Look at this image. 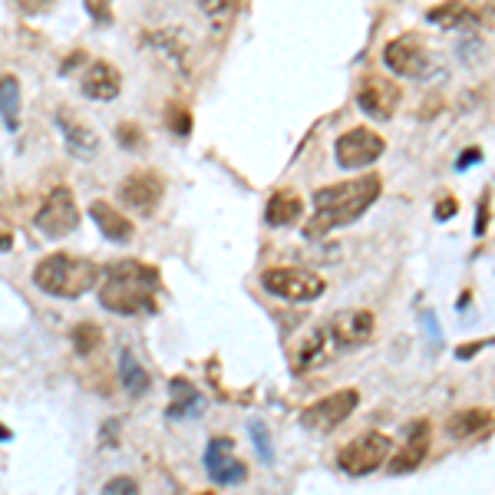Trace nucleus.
<instances>
[{
	"label": "nucleus",
	"instance_id": "nucleus-16",
	"mask_svg": "<svg viewBox=\"0 0 495 495\" xmlns=\"http://www.w3.org/2000/svg\"><path fill=\"white\" fill-rule=\"evenodd\" d=\"M426 452H430V422H412L410 432H406V446L400 450V456L390 462V472H393V476H403V472L420 469Z\"/></svg>",
	"mask_w": 495,
	"mask_h": 495
},
{
	"label": "nucleus",
	"instance_id": "nucleus-38",
	"mask_svg": "<svg viewBox=\"0 0 495 495\" xmlns=\"http://www.w3.org/2000/svg\"><path fill=\"white\" fill-rule=\"evenodd\" d=\"M0 440H10V432L4 430V426H0Z\"/></svg>",
	"mask_w": 495,
	"mask_h": 495
},
{
	"label": "nucleus",
	"instance_id": "nucleus-12",
	"mask_svg": "<svg viewBox=\"0 0 495 495\" xmlns=\"http://www.w3.org/2000/svg\"><path fill=\"white\" fill-rule=\"evenodd\" d=\"M400 86L383 76H367L357 90V106L374 120H393L396 106H400Z\"/></svg>",
	"mask_w": 495,
	"mask_h": 495
},
{
	"label": "nucleus",
	"instance_id": "nucleus-24",
	"mask_svg": "<svg viewBox=\"0 0 495 495\" xmlns=\"http://www.w3.org/2000/svg\"><path fill=\"white\" fill-rule=\"evenodd\" d=\"M248 436H251V442H255L257 459H261L265 466H271V462H275V446H271V432H267L265 422L261 420L248 422Z\"/></svg>",
	"mask_w": 495,
	"mask_h": 495
},
{
	"label": "nucleus",
	"instance_id": "nucleus-3",
	"mask_svg": "<svg viewBox=\"0 0 495 495\" xmlns=\"http://www.w3.org/2000/svg\"><path fill=\"white\" fill-rule=\"evenodd\" d=\"M34 285L50 297L60 301H76L82 294H90L100 285V265H92L86 257L73 255H46L37 267H34Z\"/></svg>",
	"mask_w": 495,
	"mask_h": 495
},
{
	"label": "nucleus",
	"instance_id": "nucleus-34",
	"mask_svg": "<svg viewBox=\"0 0 495 495\" xmlns=\"http://www.w3.org/2000/svg\"><path fill=\"white\" fill-rule=\"evenodd\" d=\"M426 330L432 334V344L440 347V344H442V334H440V324H436V314H426Z\"/></svg>",
	"mask_w": 495,
	"mask_h": 495
},
{
	"label": "nucleus",
	"instance_id": "nucleus-32",
	"mask_svg": "<svg viewBox=\"0 0 495 495\" xmlns=\"http://www.w3.org/2000/svg\"><path fill=\"white\" fill-rule=\"evenodd\" d=\"M486 228H489V192H486V199L479 202V215H476V235H486Z\"/></svg>",
	"mask_w": 495,
	"mask_h": 495
},
{
	"label": "nucleus",
	"instance_id": "nucleus-18",
	"mask_svg": "<svg viewBox=\"0 0 495 495\" xmlns=\"http://www.w3.org/2000/svg\"><path fill=\"white\" fill-rule=\"evenodd\" d=\"M304 215V199L297 192H275L271 202L265 209V221L271 228H287V225H297Z\"/></svg>",
	"mask_w": 495,
	"mask_h": 495
},
{
	"label": "nucleus",
	"instance_id": "nucleus-31",
	"mask_svg": "<svg viewBox=\"0 0 495 495\" xmlns=\"http://www.w3.org/2000/svg\"><path fill=\"white\" fill-rule=\"evenodd\" d=\"M459 211V202L456 199H442L440 205H436V221H446V218H452Z\"/></svg>",
	"mask_w": 495,
	"mask_h": 495
},
{
	"label": "nucleus",
	"instance_id": "nucleus-5",
	"mask_svg": "<svg viewBox=\"0 0 495 495\" xmlns=\"http://www.w3.org/2000/svg\"><path fill=\"white\" fill-rule=\"evenodd\" d=\"M393 452V440L386 432H364L357 440H350L337 456V466L340 472L360 479V476H370L376 469L383 466L386 459Z\"/></svg>",
	"mask_w": 495,
	"mask_h": 495
},
{
	"label": "nucleus",
	"instance_id": "nucleus-29",
	"mask_svg": "<svg viewBox=\"0 0 495 495\" xmlns=\"http://www.w3.org/2000/svg\"><path fill=\"white\" fill-rule=\"evenodd\" d=\"M86 10H90V17L96 24H110L112 20V0H82Z\"/></svg>",
	"mask_w": 495,
	"mask_h": 495
},
{
	"label": "nucleus",
	"instance_id": "nucleus-4",
	"mask_svg": "<svg viewBox=\"0 0 495 495\" xmlns=\"http://www.w3.org/2000/svg\"><path fill=\"white\" fill-rule=\"evenodd\" d=\"M383 63L390 73L403 76V80L426 82V80H440L442 76V66H440V60H436V53H430L412 34L390 40V44L383 46Z\"/></svg>",
	"mask_w": 495,
	"mask_h": 495
},
{
	"label": "nucleus",
	"instance_id": "nucleus-17",
	"mask_svg": "<svg viewBox=\"0 0 495 495\" xmlns=\"http://www.w3.org/2000/svg\"><path fill=\"white\" fill-rule=\"evenodd\" d=\"M90 218H92V225L100 228V235L106 241H116V245H126V241H132V221H129L122 211L112 209V205L92 202L90 205Z\"/></svg>",
	"mask_w": 495,
	"mask_h": 495
},
{
	"label": "nucleus",
	"instance_id": "nucleus-23",
	"mask_svg": "<svg viewBox=\"0 0 495 495\" xmlns=\"http://www.w3.org/2000/svg\"><path fill=\"white\" fill-rule=\"evenodd\" d=\"M489 426V412L486 410H459L456 416L450 420V436L452 440H469V436H476Z\"/></svg>",
	"mask_w": 495,
	"mask_h": 495
},
{
	"label": "nucleus",
	"instance_id": "nucleus-33",
	"mask_svg": "<svg viewBox=\"0 0 495 495\" xmlns=\"http://www.w3.org/2000/svg\"><path fill=\"white\" fill-rule=\"evenodd\" d=\"M46 4H50V0H17V7L24 10V14H44Z\"/></svg>",
	"mask_w": 495,
	"mask_h": 495
},
{
	"label": "nucleus",
	"instance_id": "nucleus-35",
	"mask_svg": "<svg viewBox=\"0 0 495 495\" xmlns=\"http://www.w3.org/2000/svg\"><path fill=\"white\" fill-rule=\"evenodd\" d=\"M476 159H482V152H479V149H469L466 156H462V159L456 162V169H466V165H472Z\"/></svg>",
	"mask_w": 495,
	"mask_h": 495
},
{
	"label": "nucleus",
	"instance_id": "nucleus-27",
	"mask_svg": "<svg viewBox=\"0 0 495 495\" xmlns=\"http://www.w3.org/2000/svg\"><path fill=\"white\" fill-rule=\"evenodd\" d=\"M102 495H142V492H139V482L132 476H112L102 486Z\"/></svg>",
	"mask_w": 495,
	"mask_h": 495
},
{
	"label": "nucleus",
	"instance_id": "nucleus-25",
	"mask_svg": "<svg viewBox=\"0 0 495 495\" xmlns=\"http://www.w3.org/2000/svg\"><path fill=\"white\" fill-rule=\"evenodd\" d=\"M199 4L215 27H228V20L235 17V0H199Z\"/></svg>",
	"mask_w": 495,
	"mask_h": 495
},
{
	"label": "nucleus",
	"instance_id": "nucleus-30",
	"mask_svg": "<svg viewBox=\"0 0 495 495\" xmlns=\"http://www.w3.org/2000/svg\"><path fill=\"white\" fill-rule=\"evenodd\" d=\"M116 136H120L122 149H136V146H142V132H139V126H132V122H122V126L116 129Z\"/></svg>",
	"mask_w": 495,
	"mask_h": 495
},
{
	"label": "nucleus",
	"instance_id": "nucleus-8",
	"mask_svg": "<svg viewBox=\"0 0 495 495\" xmlns=\"http://www.w3.org/2000/svg\"><path fill=\"white\" fill-rule=\"evenodd\" d=\"M357 403H360L357 390H337V393L324 396V400L311 403L307 410H301L297 422H301V430L307 432H330V430H337L340 422L357 410Z\"/></svg>",
	"mask_w": 495,
	"mask_h": 495
},
{
	"label": "nucleus",
	"instance_id": "nucleus-22",
	"mask_svg": "<svg viewBox=\"0 0 495 495\" xmlns=\"http://www.w3.org/2000/svg\"><path fill=\"white\" fill-rule=\"evenodd\" d=\"M426 20H430L432 27L456 30V27H462V24L472 20V10H469L462 0H446V4H440V7H432L430 14H426Z\"/></svg>",
	"mask_w": 495,
	"mask_h": 495
},
{
	"label": "nucleus",
	"instance_id": "nucleus-13",
	"mask_svg": "<svg viewBox=\"0 0 495 495\" xmlns=\"http://www.w3.org/2000/svg\"><path fill=\"white\" fill-rule=\"evenodd\" d=\"M374 314L370 311H340L334 321L327 324V337L334 340V347L347 350V347H360L374 337Z\"/></svg>",
	"mask_w": 495,
	"mask_h": 495
},
{
	"label": "nucleus",
	"instance_id": "nucleus-36",
	"mask_svg": "<svg viewBox=\"0 0 495 495\" xmlns=\"http://www.w3.org/2000/svg\"><path fill=\"white\" fill-rule=\"evenodd\" d=\"M482 347H489V340H486V344L479 340V344H469V347H462V350H459V357L469 360V357H472V354H476V350H482Z\"/></svg>",
	"mask_w": 495,
	"mask_h": 495
},
{
	"label": "nucleus",
	"instance_id": "nucleus-19",
	"mask_svg": "<svg viewBox=\"0 0 495 495\" xmlns=\"http://www.w3.org/2000/svg\"><path fill=\"white\" fill-rule=\"evenodd\" d=\"M169 390H172L169 420H192V416H202V412H205L202 393H199L192 383H185V380H172V383H169Z\"/></svg>",
	"mask_w": 495,
	"mask_h": 495
},
{
	"label": "nucleus",
	"instance_id": "nucleus-21",
	"mask_svg": "<svg viewBox=\"0 0 495 495\" xmlns=\"http://www.w3.org/2000/svg\"><path fill=\"white\" fill-rule=\"evenodd\" d=\"M0 120L7 129L20 126V80L14 73L0 76Z\"/></svg>",
	"mask_w": 495,
	"mask_h": 495
},
{
	"label": "nucleus",
	"instance_id": "nucleus-11",
	"mask_svg": "<svg viewBox=\"0 0 495 495\" xmlns=\"http://www.w3.org/2000/svg\"><path fill=\"white\" fill-rule=\"evenodd\" d=\"M205 472L215 486H238L248 479V469L235 456V442L231 440H211L205 450Z\"/></svg>",
	"mask_w": 495,
	"mask_h": 495
},
{
	"label": "nucleus",
	"instance_id": "nucleus-20",
	"mask_svg": "<svg viewBox=\"0 0 495 495\" xmlns=\"http://www.w3.org/2000/svg\"><path fill=\"white\" fill-rule=\"evenodd\" d=\"M120 383L129 396H146L149 393V370L132 357V350H120Z\"/></svg>",
	"mask_w": 495,
	"mask_h": 495
},
{
	"label": "nucleus",
	"instance_id": "nucleus-6",
	"mask_svg": "<svg viewBox=\"0 0 495 495\" xmlns=\"http://www.w3.org/2000/svg\"><path fill=\"white\" fill-rule=\"evenodd\" d=\"M261 285H265L267 294H275L287 304L317 301L327 291V281L321 275H314V271H304V267H271V271H265Z\"/></svg>",
	"mask_w": 495,
	"mask_h": 495
},
{
	"label": "nucleus",
	"instance_id": "nucleus-2",
	"mask_svg": "<svg viewBox=\"0 0 495 495\" xmlns=\"http://www.w3.org/2000/svg\"><path fill=\"white\" fill-rule=\"evenodd\" d=\"M156 291H159V271L142 261H116L106 267V285L100 287V304L106 311L136 317V314L156 311Z\"/></svg>",
	"mask_w": 495,
	"mask_h": 495
},
{
	"label": "nucleus",
	"instance_id": "nucleus-9",
	"mask_svg": "<svg viewBox=\"0 0 495 495\" xmlns=\"http://www.w3.org/2000/svg\"><path fill=\"white\" fill-rule=\"evenodd\" d=\"M383 152H386L383 136H376L374 129L367 126L350 129V132H344V136L334 142V156H337L340 169H367V165H374Z\"/></svg>",
	"mask_w": 495,
	"mask_h": 495
},
{
	"label": "nucleus",
	"instance_id": "nucleus-1",
	"mask_svg": "<svg viewBox=\"0 0 495 495\" xmlns=\"http://www.w3.org/2000/svg\"><path fill=\"white\" fill-rule=\"evenodd\" d=\"M380 189H383L380 175H360V179H350V182L317 189L314 192V218L304 225V235L307 238H324V235L344 228V225H354L380 199Z\"/></svg>",
	"mask_w": 495,
	"mask_h": 495
},
{
	"label": "nucleus",
	"instance_id": "nucleus-14",
	"mask_svg": "<svg viewBox=\"0 0 495 495\" xmlns=\"http://www.w3.org/2000/svg\"><path fill=\"white\" fill-rule=\"evenodd\" d=\"M56 129L63 132V146L70 156L80 159V162L96 159V152H100V136H96V129L86 126L82 120H76L70 110L56 112Z\"/></svg>",
	"mask_w": 495,
	"mask_h": 495
},
{
	"label": "nucleus",
	"instance_id": "nucleus-15",
	"mask_svg": "<svg viewBox=\"0 0 495 495\" xmlns=\"http://www.w3.org/2000/svg\"><path fill=\"white\" fill-rule=\"evenodd\" d=\"M82 96L92 102H112L122 92V73L106 60H92L82 73Z\"/></svg>",
	"mask_w": 495,
	"mask_h": 495
},
{
	"label": "nucleus",
	"instance_id": "nucleus-7",
	"mask_svg": "<svg viewBox=\"0 0 495 495\" xmlns=\"http://www.w3.org/2000/svg\"><path fill=\"white\" fill-rule=\"evenodd\" d=\"M34 225H37L40 235L50 241H60L66 238V235H73V231L80 228V209H76L73 192H70L66 185L53 189V192L44 199L37 215H34Z\"/></svg>",
	"mask_w": 495,
	"mask_h": 495
},
{
	"label": "nucleus",
	"instance_id": "nucleus-28",
	"mask_svg": "<svg viewBox=\"0 0 495 495\" xmlns=\"http://www.w3.org/2000/svg\"><path fill=\"white\" fill-rule=\"evenodd\" d=\"M165 120H169V126H172L179 136H189V132H192V116H189L182 106H169V110H165Z\"/></svg>",
	"mask_w": 495,
	"mask_h": 495
},
{
	"label": "nucleus",
	"instance_id": "nucleus-26",
	"mask_svg": "<svg viewBox=\"0 0 495 495\" xmlns=\"http://www.w3.org/2000/svg\"><path fill=\"white\" fill-rule=\"evenodd\" d=\"M73 347L80 357L92 354V350L100 347V327H96V324H80V327L73 330Z\"/></svg>",
	"mask_w": 495,
	"mask_h": 495
},
{
	"label": "nucleus",
	"instance_id": "nucleus-10",
	"mask_svg": "<svg viewBox=\"0 0 495 495\" xmlns=\"http://www.w3.org/2000/svg\"><path fill=\"white\" fill-rule=\"evenodd\" d=\"M116 195H120V202L126 205V209L139 211V215H149V211H156L159 202H162L165 182H162V175L149 172V169H139V172H132L129 179H122Z\"/></svg>",
	"mask_w": 495,
	"mask_h": 495
},
{
	"label": "nucleus",
	"instance_id": "nucleus-37",
	"mask_svg": "<svg viewBox=\"0 0 495 495\" xmlns=\"http://www.w3.org/2000/svg\"><path fill=\"white\" fill-rule=\"evenodd\" d=\"M10 245H14V235L7 228H0V251H10Z\"/></svg>",
	"mask_w": 495,
	"mask_h": 495
}]
</instances>
